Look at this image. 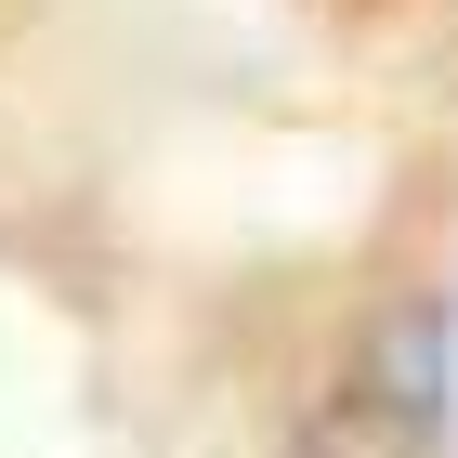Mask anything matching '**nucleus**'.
Masks as SVG:
<instances>
[{"mask_svg": "<svg viewBox=\"0 0 458 458\" xmlns=\"http://www.w3.org/2000/svg\"><path fill=\"white\" fill-rule=\"evenodd\" d=\"M445 393H458V327H445V301H393V315L367 327V406H380L406 445H432V432H445Z\"/></svg>", "mask_w": 458, "mask_h": 458, "instance_id": "nucleus-1", "label": "nucleus"}]
</instances>
